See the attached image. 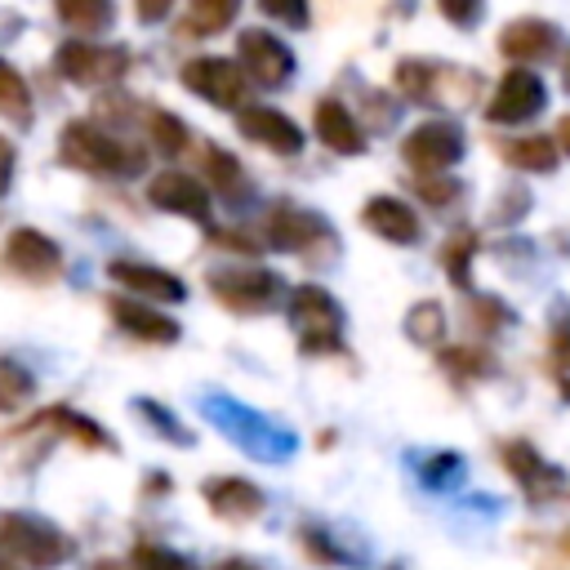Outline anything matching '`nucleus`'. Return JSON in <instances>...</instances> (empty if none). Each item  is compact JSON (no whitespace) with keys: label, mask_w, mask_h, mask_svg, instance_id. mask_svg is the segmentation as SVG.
Here are the masks:
<instances>
[{"label":"nucleus","mask_w":570,"mask_h":570,"mask_svg":"<svg viewBox=\"0 0 570 570\" xmlns=\"http://www.w3.org/2000/svg\"><path fill=\"white\" fill-rule=\"evenodd\" d=\"M499 49H503L508 58H517V62H525V58H548V53L557 49V27L543 22V18H517V22H508V27L499 31Z\"/></svg>","instance_id":"19"},{"label":"nucleus","mask_w":570,"mask_h":570,"mask_svg":"<svg viewBox=\"0 0 570 570\" xmlns=\"http://www.w3.org/2000/svg\"><path fill=\"white\" fill-rule=\"evenodd\" d=\"M459 156H463V129L454 120H423L401 142V160L419 174H441Z\"/></svg>","instance_id":"5"},{"label":"nucleus","mask_w":570,"mask_h":570,"mask_svg":"<svg viewBox=\"0 0 570 570\" xmlns=\"http://www.w3.org/2000/svg\"><path fill=\"white\" fill-rule=\"evenodd\" d=\"M312 120H316V138H321L330 151H338V156H356V151H365V134H361L356 116H352L343 102L321 98L316 111H312Z\"/></svg>","instance_id":"14"},{"label":"nucleus","mask_w":570,"mask_h":570,"mask_svg":"<svg viewBox=\"0 0 570 570\" xmlns=\"http://www.w3.org/2000/svg\"><path fill=\"white\" fill-rule=\"evenodd\" d=\"M205 174H209L214 191H240L245 187V174H240L236 156H227L223 147H205Z\"/></svg>","instance_id":"25"},{"label":"nucleus","mask_w":570,"mask_h":570,"mask_svg":"<svg viewBox=\"0 0 570 570\" xmlns=\"http://www.w3.org/2000/svg\"><path fill=\"white\" fill-rule=\"evenodd\" d=\"M303 548L312 561H325V566H343V557H334V548L325 539H316V530H303Z\"/></svg>","instance_id":"35"},{"label":"nucleus","mask_w":570,"mask_h":570,"mask_svg":"<svg viewBox=\"0 0 570 570\" xmlns=\"http://www.w3.org/2000/svg\"><path fill=\"white\" fill-rule=\"evenodd\" d=\"M361 223H365L374 236L392 240V245H414V240H419V218H414V209H410L405 200H396V196H374V200L365 205Z\"/></svg>","instance_id":"16"},{"label":"nucleus","mask_w":570,"mask_h":570,"mask_svg":"<svg viewBox=\"0 0 570 570\" xmlns=\"http://www.w3.org/2000/svg\"><path fill=\"white\" fill-rule=\"evenodd\" d=\"M151 138H156V147H160L165 156H178V151L187 147V129H183V120L169 116V111H151Z\"/></svg>","instance_id":"28"},{"label":"nucleus","mask_w":570,"mask_h":570,"mask_svg":"<svg viewBox=\"0 0 570 570\" xmlns=\"http://www.w3.org/2000/svg\"><path fill=\"white\" fill-rule=\"evenodd\" d=\"M129 67L125 49H98V45H62L58 49V71L76 85H111Z\"/></svg>","instance_id":"9"},{"label":"nucleus","mask_w":570,"mask_h":570,"mask_svg":"<svg viewBox=\"0 0 570 570\" xmlns=\"http://www.w3.org/2000/svg\"><path fill=\"white\" fill-rule=\"evenodd\" d=\"M218 570H254V566H245V561H223Z\"/></svg>","instance_id":"41"},{"label":"nucleus","mask_w":570,"mask_h":570,"mask_svg":"<svg viewBox=\"0 0 570 570\" xmlns=\"http://www.w3.org/2000/svg\"><path fill=\"white\" fill-rule=\"evenodd\" d=\"M419 196H423L428 205H450V200L459 196V187H454L450 178H436V174H428V178H419Z\"/></svg>","instance_id":"34"},{"label":"nucleus","mask_w":570,"mask_h":570,"mask_svg":"<svg viewBox=\"0 0 570 570\" xmlns=\"http://www.w3.org/2000/svg\"><path fill=\"white\" fill-rule=\"evenodd\" d=\"M147 196H151L156 209H169V214H183V218H196V223L209 218V187L196 183V178L183 174V169L156 174L151 187H147Z\"/></svg>","instance_id":"10"},{"label":"nucleus","mask_w":570,"mask_h":570,"mask_svg":"<svg viewBox=\"0 0 570 570\" xmlns=\"http://www.w3.org/2000/svg\"><path fill=\"white\" fill-rule=\"evenodd\" d=\"M240 0H191L187 4V31L191 36H218L223 27H232Z\"/></svg>","instance_id":"22"},{"label":"nucleus","mask_w":570,"mask_h":570,"mask_svg":"<svg viewBox=\"0 0 570 570\" xmlns=\"http://www.w3.org/2000/svg\"><path fill=\"white\" fill-rule=\"evenodd\" d=\"M94 570H120V566H111V561H102V566H94Z\"/></svg>","instance_id":"43"},{"label":"nucleus","mask_w":570,"mask_h":570,"mask_svg":"<svg viewBox=\"0 0 570 570\" xmlns=\"http://www.w3.org/2000/svg\"><path fill=\"white\" fill-rule=\"evenodd\" d=\"M428 80H432V67H428V62H401V67H396V85H401L405 98H414V102H428Z\"/></svg>","instance_id":"31"},{"label":"nucleus","mask_w":570,"mask_h":570,"mask_svg":"<svg viewBox=\"0 0 570 570\" xmlns=\"http://www.w3.org/2000/svg\"><path fill=\"white\" fill-rule=\"evenodd\" d=\"M240 134L249 142H263L276 156H298L303 151V129L285 111H272V107H245L240 111Z\"/></svg>","instance_id":"12"},{"label":"nucleus","mask_w":570,"mask_h":570,"mask_svg":"<svg viewBox=\"0 0 570 570\" xmlns=\"http://www.w3.org/2000/svg\"><path fill=\"white\" fill-rule=\"evenodd\" d=\"M552 347H557V361H561V365H570V330H557Z\"/></svg>","instance_id":"39"},{"label":"nucleus","mask_w":570,"mask_h":570,"mask_svg":"<svg viewBox=\"0 0 570 570\" xmlns=\"http://www.w3.org/2000/svg\"><path fill=\"white\" fill-rule=\"evenodd\" d=\"M561 80H566V89H570V62H566V67H561Z\"/></svg>","instance_id":"42"},{"label":"nucleus","mask_w":570,"mask_h":570,"mask_svg":"<svg viewBox=\"0 0 570 570\" xmlns=\"http://www.w3.org/2000/svg\"><path fill=\"white\" fill-rule=\"evenodd\" d=\"M134 570H191V561H183V557L169 552V548L138 543V548H134Z\"/></svg>","instance_id":"30"},{"label":"nucleus","mask_w":570,"mask_h":570,"mask_svg":"<svg viewBox=\"0 0 570 570\" xmlns=\"http://www.w3.org/2000/svg\"><path fill=\"white\" fill-rule=\"evenodd\" d=\"M183 85L191 94H200L205 102H214V107H240L245 89H249L245 71L236 62H227V58H191L183 67Z\"/></svg>","instance_id":"8"},{"label":"nucleus","mask_w":570,"mask_h":570,"mask_svg":"<svg viewBox=\"0 0 570 570\" xmlns=\"http://www.w3.org/2000/svg\"><path fill=\"white\" fill-rule=\"evenodd\" d=\"M405 334H410L414 343H436V338H445V312H441V303H414L410 316H405Z\"/></svg>","instance_id":"24"},{"label":"nucleus","mask_w":570,"mask_h":570,"mask_svg":"<svg viewBox=\"0 0 570 570\" xmlns=\"http://www.w3.org/2000/svg\"><path fill=\"white\" fill-rule=\"evenodd\" d=\"M499 156H503L512 169H525V174H552V169H557V160H561L557 142H552V138H543V134L508 138V142H499Z\"/></svg>","instance_id":"21"},{"label":"nucleus","mask_w":570,"mask_h":570,"mask_svg":"<svg viewBox=\"0 0 570 570\" xmlns=\"http://www.w3.org/2000/svg\"><path fill=\"white\" fill-rule=\"evenodd\" d=\"M9 178H13V147H9L4 138H0V196H4Z\"/></svg>","instance_id":"38"},{"label":"nucleus","mask_w":570,"mask_h":570,"mask_svg":"<svg viewBox=\"0 0 570 570\" xmlns=\"http://www.w3.org/2000/svg\"><path fill=\"white\" fill-rule=\"evenodd\" d=\"M472 249H476V236H472L468 227H459V232L445 240V254H441V263H445V276H450L454 285H463V281H468V263H472Z\"/></svg>","instance_id":"27"},{"label":"nucleus","mask_w":570,"mask_h":570,"mask_svg":"<svg viewBox=\"0 0 570 570\" xmlns=\"http://www.w3.org/2000/svg\"><path fill=\"white\" fill-rule=\"evenodd\" d=\"M0 111L13 116V120H27L31 116V98H27V85L22 76L0 58Z\"/></svg>","instance_id":"26"},{"label":"nucleus","mask_w":570,"mask_h":570,"mask_svg":"<svg viewBox=\"0 0 570 570\" xmlns=\"http://www.w3.org/2000/svg\"><path fill=\"white\" fill-rule=\"evenodd\" d=\"M134 4H138V18H142V22H160L174 0H134Z\"/></svg>","instance_id":"36"},{"label":"nucleus","mask_w":570,"mask_h":570,"mask_svg":"<svg viewBox=\"0 0 570 570\" xmlns=\"http://www.w3.org/2000/svg\"><path fill=\"white\" fill-rule=\"evenodd\" d=\"M436 9L454 22V27H472L476 18H481V9H485V0H436Z\"/></svg>","instance_id":"33"},{"label":"nucleus","mask_w":570,"mask_h":570,"mask_svg":"<svg viewBox=\"0 0 570 570\" xmlns=\"http://www.w3.org/2000/svg\"><path fill=\"white\" fill-rule=\"evenodd\" d=\"M330 227H325V218H316V214H307V209H298V205H276L272 209V218H267V245L272 249H307L312 240H321Z\"/></svg>","instance_id":"13"},{"label":"nucleus","mask_w":570,"mask_h":570,"mask_svg":"<svg viewBox=\"0 0 570 570\" xmlns=\"http://www.w3.org/2000/svg\"><path fill=\"white\" fill-rule=\"evenodd\" d=\"M499 454H503L508 472L521 481V490H525L530 499H548V494L557 490L561 472H557V468H548V463L534 454V445H525V441H508Z\"/></svg>","instance_id":"18"},{"label":"nucleus","mask_w":570,"mask_h":570,"mask_svg":"<svg viewBox=\"0 0 570 570\" xmlns=\"http://www.w3.org/2000/svg\"><path fill=\"white\" fill-rule=\"evenodd\" d=\"M58 263H62V254L49 236H40L31 227L9 232V240H4V267L9 272L27 276V281H49V276H58Z\"/></svg>","instance_id":"11"},{"label":"nucleus","mask_w":570,"mask_h":570,"mask_svg":"<svg viewBox=\"0 0 570 570\" xmlns=\"http://www.w3.org/2000/svg\"><path fill=\"white\" fill-rule=\"evenodd\" d=\"M209 294L232 312H267L285 285L267 267H218L209 272Z\"/></svg>","instance_id":"4"},{"label":"nucleus","mask_w":570,"mask_h":570,"mask_svg":"<svg viewBox=\"0 0 570 570\" xmlns=\"http://www.w3.org/2000/svg\"><path fill=\"white\" fill-rule=\"evenodd\" d=\"M111 272V281L116 285H125V289H134V294H142V298H151V303H183V294H187V285L178 281V276H169V272H160V267H147V263H111L107 267Z\"/></svg>","instance_id":"15"},{"label":"nucleus","mask_w":570,"mask_h":570,"mask_svg":"<svg viewBox=\"0 0 570 570\" xmlns=\"http://www.w3.org/2000/svg\"><path fill=\"white\" fill-rule=\"evenodd\" d=\"M27 396H31L27 370H18L13 361H0V410H18Z\"/></svg>","instance_id":"29"},{"label":"nucleus","mask_w":570,"mask_h":570,"mask_svg":"<svg viewBox=\"0 0 570 570\" xmlns=\"http://www.w3.org/2000/svg\"><path fill=\"white\" fill-rule=\"evenodd\" d=\"M263 13L289 22V27H307V0H258Z\"/></svg>","instance_id":"32"},{"label":"nucleus","mask_w":570,"mask_h":570,"mask_svg":"<svg viewBox=\"0 0 570 570\" xmlns=\"http://www.w3.org/2000/svg\"><path fill=\"white\" fill-rule=\"evenodd\" d=\"M552 142H557V151H570V116L557 120V138H552Z\"/></svg>","instance_id":"40"},{"label":"nucleus","mask_w":570,"mask_h":570,"mask_svg":"<svg viewBox=\"0 0 570 570\" xmlns=\"http://www.w3.org/2000/svg\"><path fill=\"white\" fill-rule=\"evenodd\" d=\"M205 503L223 521H249L263 512V490L240 476H218V481H205Z\"/></svg>","instance_id":"17"},{"label":"nucleus","mask_w":570,"mask_h":570,"mask_svg":"<svg viewBox=\"0 0 570 570\" xmlns=\"http://www.w3.org/2000/svg\"><path fill=\"white\" fill-rule=\"evenodd\" d=\"M543 102H548L543 80H539L534 71L517 67V71H508V76L494 85V94H490V102H485V116H490L494 125H521V120L539 116Z\"/></svg>","instance_id":"6"},{"label":"nucleus","mask_w":570,"mask_h":570,"mask_svg":"<svg viewBox=\"0 0 570 570\" xmlns=\"http://www.w3.org/2000/svg\"><path fill=\"white\" fill-rule=\"evenodd\" d=\"M0 557L45 570L67 557V539L36 517H0Z\"/></svg>","instance_id":"3"},{"label":"nucleus","mask_w":570,"mask_h":570,"mask_svg":"<svg viewBox=\"0 0 570 570\" xmlns=\"http://www.w3.org/2000/svg\"><path fill=\"white\" fill-rule=\"evenodd\" d=\"M53 9H58V18L67 27H80V31H102L116 18L111 0H53Z\"/></svg>","instance_id":"23"},{"label":"nucleus","mask_w":570,"mask_h":570,"mask_svg":"<svg viewBox=\"0 0 570 570\" xmlns=\"http://www.w3.org/2000/svg\"><path fill=\"white\" fill-rule=\"evenodd\" d=\"M236 53H240V71H245L254 85H263V89L285 85L289 71H294V53H289L272 31H258V27L236 40Z\"/></svg>","instance_id":"7"},{"label":"nucleus","mask_w":570,"mask_h":570,"mask_svg":"<svg viewBox=\"0 0 570 570\" xmlns=\"http://www.w3.org/2000/svg\"><path fill=\"white\" fill-rule=\"evenodd\" d=\"M111 316H116L134 338H147V343H174V338H178V321H169L165 312L142 307V303H134V298H111Z\"/></svg>","instance_id":"20"},{"label":"nucleus","mask_w":570,"mask_h":570,"mask_svg":"<svg viewBox=\"0 0 570 570\" xmlns=\"http://www.w3.org/2000/svg\"><path fill=\"white\" fill-rule=\"evenodd\" d=\"M62 160L94 169V174H129V169H138L142 156L129 142H120L116 134H107L89 120H71L62 129Z\"/></svg>","instance_id":"1"},{"label":"nucleus","mask_w":570,"mask_h":570,"mask_svg":"<svg viewBox=\"0 0 570 570\" xmlns=\"http://www.w3.org/2000/svg\"><path fill=\"white\" fill-rule=\"evenodd\" d=\"M445 365L450 370H490L481 356H472V352H445Z\"/></svg>","instance_id":"37"},{"label":"nucleus","mask_w":570,"mask_h":570,"mask_svg":"<svg viewBox=\"0 0 570 570\" xmlns=\"http://www.w3.org/2000/svg\"><path fill=\"white\" fill-rule=\"evenodd\" d=\"M289 321L298 330L303 352H334L338 347V330H343V312L338 303L321 289V285H298L289 294Z\"/></svg>","instance_id":"2"}]
</instances>
